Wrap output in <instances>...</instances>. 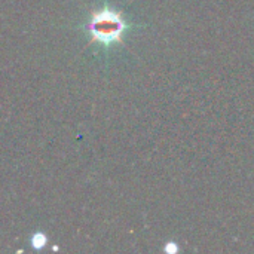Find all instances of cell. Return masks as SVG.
<instances>
[{"mask_svg": "<svg viewBox=\"0 0 254 254\" xmlns=\"http://www.w3.org/2000/svg\"><path fill=\"white\" fill-rule=\"evenodd\" d=\"M125 28H127V24L124 18L119 13L107 7L95 12L88 24V31L91 37L95 42H100L104 45L119 42Z\"/></svg>", "mask_w": 254, "mask_h": 254, "instance_id": "cell-1", "label": "cell"}, {"mask_svg": "<svg viewBox=\"0 0 254 254\" xmlns=\"http://www.w3.org/2000/svg\"><path fill=\"white\" fill-rule=\"evenodd\" d=\"M45 243H46V238L42 234H36L34 235V238H33V247L34 249H40L42 246H45Z\"/></svg>", "mask_w": 254, "mask_h": 254, "instance_id": "cell-2", "label": "cell"}]
</instances>
